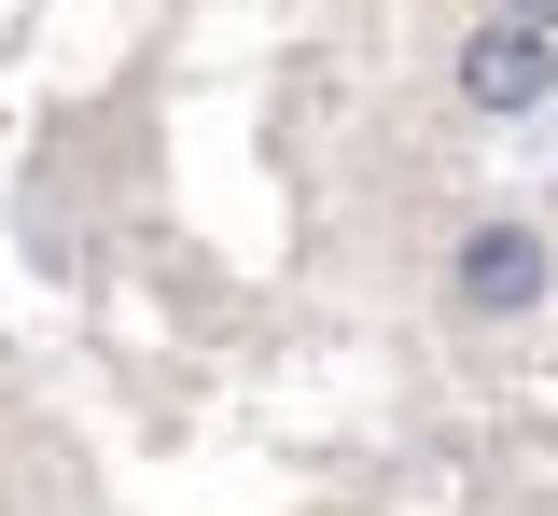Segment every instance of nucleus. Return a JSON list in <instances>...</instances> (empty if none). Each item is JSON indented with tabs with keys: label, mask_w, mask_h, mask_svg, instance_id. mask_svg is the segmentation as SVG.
Returning <instances> with one entry per match:
<instances>
[{
	"label": "nucleus",
	"mask_w": 558,
	"mask_h": 516,
	"mask_svg": "<svg viewBox=\"0 0 558 516\" xmlns=\"http://www.w3.org/2000/svg\"><path fill=\"white\" fill-rule=\"evenodd\" d=\"M447 294H461V321H531V307L558 294V223H461V251H447Z\"/></svg>",
	"instance_id": "1"
},
{
	"label": "nucleus",
	"mask_w": 558,
	"mask_h": 516,
	"mask_svg": "<svg viewBox=\"0 0 558 516\" xmlns=\"http://www.w3.org/2000/svg\"><path fill=\"white\" fill-rule=\"evenodd\" d=\"M545 98H558V28H531V14L488 0V28H461V112L517 126V112H545Z\"/></svg>",
	"instance_id": "2"
},
{
	"label": "nucleus",
	"mask_w": 558,
	"mask_h": 516,
	"mask_svg": "<svg viewBox=\"0 0 558 516\" xmlns=\"http://www.w3.org/2000/svg\"><path fill=\"white\" fill-rule=\"evenodd\" d=\"M502 14H531V28H558V0H502Z\"/></svg>",
	"instance_id": "3"
}]
</instances>
